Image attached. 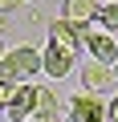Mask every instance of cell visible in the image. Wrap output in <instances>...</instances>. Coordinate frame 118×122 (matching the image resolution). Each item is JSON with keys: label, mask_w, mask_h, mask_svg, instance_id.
<instances>
[{"label": "cell", "mask_w": 118, "mask_h": 122, "mask_svg": "<svg viewBox=\"0 0 118 122\" xmlns=\"http://www.w3.org/2000/svg\"><path fill=\"white\" fill-rule=\"evenodd\" d=\"M37 98H41V86H33V81H16L12 102H8V118H12V122L33 118V114H37Z\"/></svg>", "instance_id": "cell-2"}, {"label": "cell", "mask_w": 118, "mask_h": 122, "mask_svg": "<svg viewBox=\"0 0 118 122\" xmlns=\"http://www.w3.org/2000/svg\"><path fill=\"white\" fill-rule=\"evenodd\" d=\"M94 25H102L106 33H118V0H106V4H98Z\"/></svg>", "instance_id": "cell-8"}, {"label": "cell", "mask_w": 118, "mask_h": 122, "mask_svg": "<svg viewBox=\"0 0 118 122\" xmlns=\"http://www.w3.org/2000/svg\"><path fill=\"white\" fill-rule=\"evenodd\" d=\"M8 29H12V20H8V12H0V37H4Z\"/></svg>", "instance_id": "cell-12"}, {"label": "cell", "mask_w": 118, "mask_h": 122, "mask_svg": "<svg viewBox=\"0 0 118 122\" xmlns=\"http://www.w3.org/2000/svg\"><path fill=\"white\" fill-rule=\"evenodd\" d=\"M118 77H114V65H106V61H98V57H90L86 65H82V86L86 90H94V94H102V90H110Z\"/></svg>", "instance_id": "cell-4"}, {"label": "cell", "mask_w": 118, "mask_h": 122, "mask_svg": "<svg viewBox=\"0 0 118 122\" xmlns=\"http://www.w3.org/2000/svg\"><path fill=\"white\" fill-rule=\"evenodd\" d=\"M0 12H4V0H0Z\"/></svg>", "instance_id": "cell-16"}, {"label": "cell", "mask_w": 118, "mask_h": 122, "mask_svg": "<svg viewBox=\"0 0 118 122\" xmlns=\"http://www.w3.org/2000/svg\"><path fill=\"white\" fill-rule=\"evenodd\" d=\"M8 61H12V69H16L21 81H29L33 73H41V53H37L33 45H16V49H8Z\"/></svg>", "instance_id": "cell-5"}, {"label": "cell", "mask_w": 118, "mask_h": 122, "mask_svg": "<svg viewBox=\"0 0 118 122\" xmlns=\"http://www.w3.org/2000/svg\"><path fill=\"white\" fill-rule=\"evenodd\" d=\"M98 4H106V0H98Z\"/></svg>", "instance_id": "cell-17"}, {"label": "cell", "mask_w": 118, "mask_h": 122, "mask_svg": "<svg viewBox=\"0 0 118 122\" xmlns=\"http://www.w3.org/2000/svg\"><path fill=\"white\" fill-rule=\"evenodd\" d=\"M25 122H41V118H37V114H33V118H25Z\"/></svg>", "instance_id": "cell-14"}, {"label": "cell", "mask_w": 118, "mask_h": 122, "mask_svg": "<svg viewBox=\"0 0 118 122\" xmlns=\"http://www.w3.org/2000/svg\"><path fill=\"white\" fill-rule=\"evenodd\" d=\"M65 16L73 25H90L98 16V0H65Z\"/></svg>", "instance_id": "cell-7"}, {"label": "cell", "mask_w": 118, "mask_h": 122, "mask_svg": "<svg viewBox=\"0 0 118 122\" xmlns=\"http://www.w3.org/2000/svg\"><path fill=\"white\" fill-rule=\"evenodd\" d=\"M49 45H57V49H65V53H82L86 49V41H82V29L69 20V16H61L57 25H49Z\"/></svg>", "instance_id": "cell-3"}, {"label": "cell", "mask_w": 118, "mask_h": 122, "mask_svg": "<svg viewBox=\"0 0 118 122\" xmlns=\"http://www.w3.org/2000/svg\"><path fill=\"white\" fill-rule=\"evenodd\" d=\"M65 122H106V102L94 90H82L69 98V118Z\"/></svg>", "instance_id": "cell-1"}, {"label": "cell", "mask_w": 118, "mask_h": 122, "mask_svg": "<svg viewBox=\"0 0 118 122\" xmlns=\"http://www.w3.org/2000/svg\"><path fill=\"white\" fill-rule=\"evenodd\" d=\"M12 81H0V110H8V102H12Z\"/></svg>", "instance_id": "cell-10"}, {"label": "cell", "mask_w": 118, "mask_h": 122, "mask_svg": "<svg viewBox=\"0 0 118 122\" xmlns=\"http://www.w3.org/2000/svg\"><path fill=\"white\" fill-rule=\"evenodd\" d=\"M4 53H8V49H4V45H0V61H4Z\"/></svg>", "instance_id": "cell-13"}, {"label": "cell", "mask_w": 118, "mask_h": 122, "mask_svg": "<svg viewBox=\"0 0 118 122\" xmlns=\"http://www.w3.org/2000/svg\"><path fill=\"white\" fill-rule=\"evenodd\" d=\"M41 69H45L49 77H65V73L73 69V53H65V49L49 45V49L41 53Z\"/></svg>", "instance_id": "cell-6"}, {"label": "cell", "mask_w": 118, "mask_h": 122, "mask_svg": "<svg viewBox=\"0 0 118 122\" xmlns=\"http://www.w3.org/2000/svg\"><path fill=\"white\" fill-rule=\"evenodd\" d=\"M37 118H41V122H57V94H53V90H41V98H37Z\"/></svg>", "instance_id": "cell-9"}, {"label": "cell", "mask_w": 118, "mask_h": 122, "mask_svg": "<svg viewBox=\"0 0 118 122\" xmlns=\"http://www.w3.org/2000/svg\"><path fill=\"white\" fill-rule=\"evenodd\" d=\"M114 77H118V61H114Z\"/></svg>", "instance_id": "cell-15"}, {"label": "cell", "mask_w": 118, "mask_h": 122, "mask_svg": "<svg viewBox=\"0 0 118 122\" xmlns=\"http://www.w3.org/2000/svg\"><path fill=\"white\" fill-rule=\"evenodd\" d=\"M106 122H118V94L106 102Z\"/></svg>", "instance_id": "cell-11"}]
</instances>
